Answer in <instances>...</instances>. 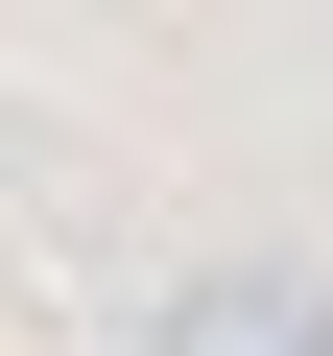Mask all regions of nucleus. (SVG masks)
I'll use <instances>...</instances> for the list:
<instances>
[{
	"instance_id": "obj_1",
	"label": "nucleus",
	"mask_w": 333,
	"mask_h": 356,
	"mask_svg": "<svg viewBox=\"0 0 333 356\" xmlns=\"http://www.w3.org/2000/svg\"><path fill=\"white\" fill-rule=\"evenodd\" d=\"M166 356H333V261H191Z\"/></svg>"
}]
</instances>
